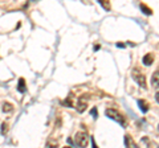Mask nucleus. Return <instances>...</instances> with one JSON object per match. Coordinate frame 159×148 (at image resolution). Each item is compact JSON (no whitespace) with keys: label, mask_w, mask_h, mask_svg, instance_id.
<instances>
[{"label":"nucleus","mask_w":159,"mask_h":148,"mask_svg":"<svg viewBox=\"0 0 159 148\" xmlns=\"http://www.w3.org/2000/svg\"><path fill=\"white\" fill-rule=\"evenodd\" d=\"M117 46H118V48H125V45H123L122 42H117Z\"/></svg>","instance_id":"dca6fc26"},{"label":"nucleus","mask_w":159,"mask_h":148,"mask_svg":"<svg viewBox=\"0 0 159 148\" xmlns=\"http://www.w3.org/2000/svg\"><path fill=\"white\" fill-rule=\"evenodd\" d=\"M106 116H107V118H110V119H113V120L118 122L119 124H122L123 127H126V126H127L125 116H123L118 110H116V108H107V110H106Z\"/></svg>","instance_id":"f257e3e1"},{"label":"nucleus","mask_w":159,"mask_h":148,"mask_svg":"<svg viewBox=\"0 0 159 148\" xmlns=\"http://www.w3.org/2000/svg\"><path fill=\"white\" fill-rule=\"evenodd\" d=\"M7 131H8L7 123H3V124H2V134H3V135H6V134H7Z\"/></svg>","instance_id":"f8f14e48"},{"label":"nucleus","mask_w":159,"mask_h":148,"mask_svg":"<svg viewBox=\"0 0 159 148\" xmlns=\"http://www.w3.org/2000/svg\"><path fill=\"white\" fill-rule=\"evenodd\" d=\"M158 127H159V126H158Z\"/></svg>","instance_id":"aec40b11"},{"label":"nucleus","mask_w":159,"mask_h":148,"mask_svg":"<svg viewBox=\"0 0 159 148\" xmlns=\"http://www.w3.org/2000/svg\"><path fill=\"white\" fill-rule=\"evenodd\" d=\"M47 148H58V141H57V140H54V139L48 140V143H47Z\"/></svg>","instance_id":"9d476101"},{"label":"nucleus","mask_w":159,"mask_h":148,"mask_svg":"<svg viewBox=\"0 0 159 148\" xmlns=\"http://www.w3.org/2000/svg\"><path fill=\"white\" fill-rule=\"evenodd\" d=\"M131 76H133V78H134V81H135L139 86H141V87H146V78H145L143 73L139 70L138 67L134 69V70L131 72Z\"/></svg>","instance_id":"7ed1b4c3"},{"label":"nucleus","mask_w":159,"mask_h":148,"mask_svg":"<svg viewBox=\"0 0 159 148\" xmlns=\"http://www.w3.org/2000/svg\"><path fill=\"white\" fill-rule=\"evenodd\" d=\"M13 110V106L11 103H3V111L4 112H11Z\"/></svg>","instance_id":"9b49d317"},{"label":"nucleus","mask_w":159,"mask_h":148,"mask_svg":"<svg viewBox=\"0 0 159 148\" xmlns=\"http://www.w3.org/2000/svg\"><path fill=\"white\" fill-rule=\"evenodd\" d=\"M125 146H126V148H135V143H134V140L130 137V135L125 136Z\"/></svg>","instance_id":"0eeeda50"},{"label":"nucleus","mask_w":159,"mask_h":148,"mask_svg":"<svg viewBox=\"0 0 159 148\" xmlns=\"http://www.w3.org/2000/svg\"><path fill=\"white\" fill-rule=\"evenodd\" d=\"M92 112H93V116H94V118H97V110H96V108H93V111H92Z\"/></svg>","instance_id":"2eb2a0df"},{"label":"nucleus","mask_w":159,"mask_h":148,"mask_svg":"<svg viewBox=\"0 0 159 148\" xmlns=\"http://www.w3.org/2000/svg\"><path fill=\"white\" fill-rule=\"evenodd\" d=\"M101 4H102V6H103V7H105L106 9H109V3L106 2V0H105V2H101Z\"/></svg>","instance_id":"4468645a"},{"label":"nucleus","mask_w":159,"mask_h":148,"mask_svg":"<svg viewBox=\"0 0 159 148\" xmlns=\"http://www.w3.org/2000/svg\"><path fill=\"white\" fill-rule=\"evenodd\" d=\"M151 85L154 87H159V70H157L151 77Z\"/></svg>","instance_id":"39448f33"},{"label":"nucleus","mask_w":159,"mask_h":148,"mask_svg":"<svg viewBox=\"0 0 159 148\" xmlns=\"http://www.w3.org/2000/svg\"><path fill=\"white\" fill-rule=\"evenodd\" d=\"M138 105H139V107H141V110H142L143 112H147V111H148V107H150V105H148L146 101L139 99V101H138Z\"/></svg>","instance_id":"6e6552de"},{"label":"nucleus","mask_w":159,"mask_h":148,"mask_svg":"<svg viewBox=\"0 0 159 148\" xmlns=\"http://www.w3.org/2000/svg\"><path fill=\"white\" fill-rule=\"evenodd\" d=\"M152 62H154V54L148 53V54H146V56L143 57V63H145L146 66H150Z\"/></svg>","instance_id":"423d86ee"},{"label":"nucleus","mask_w":159,"mask_h":148,"mask_svg":"<svg viewBox=\"0 0 159 148\" xmlns=\"http://www.w3.org/2000/svg\"><path fill=\"white\" fill-rule=\"evenodd\" d=\"M92 141H93V140H92ZM93 148H97V147H96V144H94V141H93Z\"/></svg>","instance_id":"a211bd4d"},{"label":"nucleus","mask_w":159,"mask_h":148,"mask_svg":"<svg viewBox=\"0 0 159 148\" xmlns=\"http://www.w3.org/2000/svg\"><path fill=\"white\" fill-rule=\"evenodd\" d=\"M74 141H76V144L80 148H86L89 144V135L84 131H80L76 134V136H74Z\"/></svg>","instance_id":"f03ea898"},{"label":"nucleus","mask_w":159,"mask_h":148,"mask_svg":"<svg viewBox=\"0 0 159 148\" xmlns=\"http://www.w3.org/2000/svg\"><path fill=\"white\" fill-rule=\"evenodd\" d=\"M64 148H72V147H64Z\"/></svg>","instance_id":"6ab92c4d"},{"label":"nucleus","mask_w":159,"mask_h":148,"mask_svg":"<svg viewBox=\"0 0 159 148\" xmlns=\"http://www.w3.org/2000/svg\"><path fill=\"white\" fill-rule=\"evenodd\" d=\"M17 90L20 93H25L27 87H25V81H24V78H20L19 80V86H17Z\"/></svg>","instance_id":"1a4fd4ad"},{"label":"nucleus","mask_w":159,"mask_h":148,"mask_svg":"<svg viewBox=\"0 0 159 148\" xmlns=\"http://www.w3.org/2000/svg\"><path fill=\"white\" fill-rule=\"evenodd\" d=\"M141 8H142V9H145L147 15H151V11H150V9H148L146 6H143V4H141Z\"/></svg>","instance_id":"ddd939ff"},{"label":"nucleus","mask_w":159,"mask_h":148,"mask_svg":"<svg viewBox=\"0 0 159 148\" xmlns=\"http://www.w3.org/2000/svg\"><path fill=\"white\" fill-rule=\"evenodd\" d=\"M155 97H157V101H158V103H159V91L157 93V95H155Z\"/></svg>","instance_id":"f3484780"},{"label":"nucleus","mask_w":159,"mask_h":148,"mask_svg":"<svg viewBox=\"0 0 159 148\" xmlns=\"http://www.w3.org/2000/svg\"><path fill=\"white\" fill-rule=\"evenodd\" d=\"M88 107V97L84 95V97H80V99L77 102V111L78 112H84Z\"/></svg>","instance_id":"20e7f679"}]
</instances>
